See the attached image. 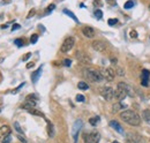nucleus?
Masks as SVG:
<instances>
[{"label": "nucleus", "instance_id": "1", "mask_svg": "<svg viewBox=\"0 0 150 143\" xmlns=\"http://www.w3.org/2000/svg\"><path fill=\"white\" fill-rule=\"evenodd\" d=\"M120 118L128 125L131 126H139L141 124V118L140 115L133 111V110H125L120 113Z\"/></svg>", "mask_w": 150, "mask_h": 143}, {"label": "nucleus", "instance_id": "2", "mask_svg": "<svg viewBox=\"0 0 150 143\" xmlns=\"http://www.w3.org/2000/svg\"><path fill=\"white\" fill-rule=\"evenodd\" d=\"M83 76L90 82H99L103 80L102 73L95 68H86L83 71Z\"/></svg>", "mask_w": 150, "mask_h": 143}, {"label": "nucleus", "instance_id": "3", "mask_svg": "<svg viewBox=\"0 0 150 143\" xmlns=\"http://www.w3.org/2000/svg\"><path fill=\"white\" fill-rule=\"evenodd\" d=\"M74 43H75L74 37H67V38L64 40V43L61 44V49H60L61 52L66 53V52L71 51V50L73 49V46H74Z\"/></svg>", "mask_w": 150, "mask_h": 143}, {"label": "nucleus", "instance_id": "4", "mask_svg": "<svg viewBox=\"0 0 150 143\" xmlns=\"http://www.w3.org/2000/svg\"><path fill=\"white\" fill-rule=\"evenodd\" d=\"M99 92H100L102 97L106 101H112L114 97V91L111 87H102V88H99Z\"/></svg>", "mask_w": 150, "mask_h": 143}, {"label": "nucleus", "instance_id": "5", "mask_svg": "<svg viewBox=\"0 0 150 143\" xmlns=\"http://www.w3.org/2000/svg\"><path fill=\"white\" fill-rule=\"evenodd\" d=\"M99 140H100V135L96 130L84 135V143H98Z\"/></svg>", "mask_w": 150, "mask_h": 143}, {"label": "nucleus", "instance_id": "6", "mask_svg": "<svg viewBox=\"0 0 150 143\" xmlns=\"http://www.w3.org/2000/svg\"><path fill=\"white\" fill-rule=\"evenodd\" d=\"M102 76H103V79H105L106 81H113L114 80V77H115V72L113 71L112 68H103L102 71Z\"/></svg>", "mask_w": 150, "mask_h": 143}, {"label": "nucleus", "instance_id": "7", "mask_svg": "<svg viewBox=\"0 0 150 143\" xmlns=\"http://www.w3.org/2000/svg\"><path fill=\"white\" fill-rule=\"evenodd\" d=\"M126 96H127V92H126L125 88H124L120 83H118L117 90L114 91V97H115L118 101H122V99H125V98H126Z\"/></svg>", "mask_w": 150, "mask_h": 143}, {"label": "nucleus", "instance_id": "8", "mask_svg": "<svg viewBox=\"0 0 150 143\" xmlns=\"http://www.w3.org/2000/svg\"><path fill=\"white\" fill-rule=\"evenodd\" d=\"M37 104V97L34 96V95H29L27 98H25V103L23 104V107L27 108V110H30Z\"/></svg>", "mask_w": 150, "mask_h": 143}, {"label": "nucleus", "instance_id": "9", "mask_svg": "<svg viewBox=\"0 0 150 143\" xmlns=\"http://www.w3.org/2000/svg\"><path fill=\"white\" fill-rule=\"evenodd\" d=\"M82 128V121L81 120H76L73 125V129H72V136H73V140L74 143L77 142V136H79V133H80V129Z\"/></svg>", "mask_w": 150, "mask_h": 143}, {"label": "nucleus", "instance_id": "10", "mask_svg": "<svg viewBox=\"0 0 150 143\" xmlns=\"http://www.w3.org/2000/svg\"><path fill=\"white\" fill-rule=\"evenodd\" d=\"M91 46L94 47V50L98 51V52H104L106 50V44L103 40H94Z\"/></svg>", "mask_w": 150, "mask_h": 143}, {"label": "nucleus", "instance_id": "11", "mask_svg": "<svg viewBox=\"0 0 150 143\" xmlns=\"http://www.w3.org/2000/svg\"><path fill=\"white\" fill-rule=\"evenodd\" d=\"M11 135V128L8 126H2L0 128V141L2 142L7 136Z\"/></svg>", "mask_w": 150, "mask_h": 143}, {"label": "nucleus", "instance_id": "12", "mask_svg": "<svg viewBox=\"0 0 150 143\" xmlns=\"http://www.w3.org/2000/svg\"><path fill=\"white\" fill-rule=\"evenodd\" d=\"M126 143H144V142H143V140H142L141 136H139L136 134H129L127 136Z\"/></svg>", "mask_w": 150, "mask_h": 143}, {"label": "nucleus", "instance_id": "13", "mask_svg": "<svg viewBox=\"0 0 150 143\" xmlns=\"http://www.w3.org/2000/svg\"><path fill=\"white\" fill-rule=\"evenodd\" d=\"M82 33L87 38H94L95 37V30L91 27H84L82 29Z\"/></svg>", "mask_w": 150, "mask_h": 143}, {"label": "nucleus", "instance_id": "14", "mask_svg": "<svg viewBox=\"0 0 150 143\" xmlns=\"http://www.w3.org/2000/svg\"><path fill=\"white\" fill-rule=\"evenodd\" d=\"M149 76H150V72L148 69H144V71L142 72V86H144V87H148V84H149Z\"/></svg>", "mask_w": 150, "mask_h": 143}, {"label": "nucleus", "instance_id": "15", "mask_svg": "<svg viewBox=\"0 0 150 143\" xmlns=\"http://www.w3.org/2000/svg\"><path fill=\"white\" fill-rule=\"evenodd\" d=\"M110 126H111V127H113V128H114V129H115L118 133H120V134H122V133H124L122 127L120 126V124H119V122H117L115 120H112V121L110 122Z\"/></svg>", "mask_w": 150, "mask_h": 143}, {"label": "nucleus", "instance_id": "16", "mask_svg": "<svg viewBox=\"0 0 150 143\" xmlns=\"http://www.w3.org/2000/svg\"><path fill=\"white\" fill-rule=\"evenodd\" d=\"M120 84L125 88V90H126V92H127V95L128 96H134V92H133V88H132L129 84H127V83H125V82H120Z\"/></svg>", "mask_w": 150, "mask_h": 143}, {"label": "nucleus", "instance_id": "17", "mask_svg": "<svg viewBox=\"0 0 150 143\" xmlns=\"http://www.w3.org/2000/svg\"><path fill=\"white\" fill-rule=\"evenodd\" d=\"M42 69H43V68H42V67H39L37 71L31 75V80H33V82H34V83H36V82L38 81V79H39V76H40V74H42Z\"/></svg>", "mask_w": 150, "mask_h": 143}, {"label": "nucleus", "instance_id": "18", "mask_svg": "<svg viewBox=\"0 0 150 143\" xmlns=\"http://www.w3.org/2000/svg\"><path fill=\"white\" fill-rule=\"evenodd\" d=\"M142 117H143V119L150 125V110H144L143 113H142Z\"/></svg>", "mask_w": 150, "mask_h": 143}, {"label": "nucleus", "instance_id": "19", "mask_svg": "<svg viewBox=\"0 0 150 143\" xmlns=\"http://www.w3.org/2000/svg\"><path fill=\"white\" fill-rule=\"evenodd\" d=\"M124 105H122V104H120V103H119V102H118V103H115V104H114V105H113L112 106V112H118V111H120V110H122V108H124Z\"/></svg>", "mask_w": 150, "mask_h": 143}, {"label": "nucleus", "instance_id": "20", "mask_svg": "<svg viewBox=\"0 0 150 143\" xmlns=\"http://www.w3.org/2000/svg\"><path fill=\"white\" fill-rule=\"evenodd\" d=\"M77 88L81 90H87V89H89V86H88V83H86V82H79Z\"/></svg>", "mask_w": 150, "mask_h": 143}, {"label": "nucleus", "instance_id": "21", "mask_svg": "<svg viewBox=\"0 0 150 143\" xmlns=\"http://www.w3.org/2000/svg\"><path fill=\"white\" fill-rule=\"evenodd\" d=\"M64 13H65L66 15H68L69 18H73V20H74L75 22H79V20H77V18L75 16V15H74V14H73V13H72V12H69L68 9H64Z\"/></svg>", "mask_w": 150, "mask_h": 143}, {"label": "nucleus", "instance_id": "22", "mask_svg": "<svg viewBox=\"0 0 150 143\" xmlns=\"http://www.w3.org/2000/svg\"><path fill=\"white\" fill-rule=\"evenodd\" d=\"M134 5H135L134 0H128V1L125 4V9H129L132 7H134Z\"/></svg>", "mask_w": 150, "mask_h": 143}, {"label": "nucleus", "instance_id": "23", "mask_svg": "<svg viewBox=\"0 0 150 143\" xmlns=\"http://www.w3.org/2000/svg\"><path fill=\"white\" fill-rule=\"evenodd\" d=\"M98 121H99V117H94V118L89 119V122H90V125H93V126L97 125V124H98Z\"/></svg>", "mask_w": 150, "mask_h": 143}, {"label": "nucleus", "instance_id": "24", "mask_svg": "<svg viewBox=\"0 0 150 143\" xmlns=\"http://www.w3.org/2000/svg\"><path fill=\"white\" fill-rule=\"evenodd\" d=\"M14 127H15V129H16V132L19 133V134H23V130L21 129V127H20V124L16 121V122H14Z\"/></svg>", "mask_w": 150, "mask_h": 143}, {"label": "nucleus", "instance_id": "25", "mask_svg": "<svg viewBox=\"0 0 150 143\" xmlns=\"http://www.w3.org/2000/svg\"><path fill=\"white\" fill-rule=\"evenodd\" d=\"M95 16H96L97 18H103V13H102V11H100V9H96V11H95Z\"/></svg>", "mask_w": 150, "mask_h": 143}, {"label": "nucleus", "instance_id": "26", "mask_svg": "<svg viewBox=\"0 0 150 143\" xmlns=\"http://www.w3.org/2000/svg\"><path fill=\"white\" fill-rule=\"evenodd\" d=\"M37 39H38V35H33L31 38H30V43H31V44H35V43L37 42Z\"/></svg>", "mask_w": 150, "mask_h": 143}, {"label": "nucleus", "instance_id": "27", "mask_svg": "<svg viewBox=\"0 0 150 143\" xmlns=\"http://www.w3.org/2000/svg\"><path fill=\"white\" fill-rule=\"evenodd\" d=\"M84 99H86V98H84L83 95H77V96H76V101H77V102H84Z\"/></svg>", "mask_w": 150, "mask_h": 143}, {"label": "nucleus", "instance_id": "28", "mask_svg": "<svg viewBox=\"0 0 150 143\" xmlns=\"http://www.w3.org/2000/svg\"><path fill=\"white\" fill-rule=\"evenodd\" d=\"M49 135L53 136V127H52V125L50 122H49Z\"/></svg>", "mask_w": 150, "mask_h": 143}, {"label": "nucleus", "instance_id": "29", "mask_svg": "<svg viewBox=\"0 0 150 143\" xmlns=\"http://www.w3.org/2000/svg\"><path fill=\"white\" fill-rule=\"evenodd\" d=\"M71 64H72V60L71 59H65L64 60V65L65 66H71Z\"/></svg>", "mask_w": 150, "mask_h": 143}, {"label": "nucleus", "instance_id": "30", "mask_svg": "<svg viewBox=\"0 0 150 143\" xmlns=\"http://www.w3.org/2000/svg\"><path fill=\"white\" fill-rule=\"evenodd\" d=\"M18 46H23V40H21V39H15V42H14Z\"/></svg>", "mask_w": 150, "mask_h": 143}, {"label": "nucleus", "instance_id": "31", "mask_svg": "<svg viewBox=\"0 0 150 143\" xmlns=\"http://www.w3.org/2000/svg\"><path fill=\"white\" fill-rule=\"evenodd\" d=\"M54 7H56V6H54L53 4H52V5H50V6L47 7V11H46V12H47V13H50V12H52V11L54 9Z\"/></svg>", "mask_w": 150, "mask_h": 143}, {"label": "nucleus", "instance_id": "32", "mask_svg": "<svg viewBox=\"0 0 150 143\" xmlns=\"http://www.w3.org/2000/svg\"><path fill=\"white\" fill-rule=\"evenodd\" d=\"M118 21H117V18H111V20H109V24L110 25H113V24H115Z\"/></svg>", "mask_w": 150, "mask_h": 143}, {"label": "nucleus", "instance_id": "33", "mask_svg": "<svg viewBox=\"0 0 150 143\" xmlns=\"http://www.w3.org/2000/svg\"><path fill=\"white\" fill-rule=\"evenodd\" d=\"M131 37H132V38H136V37H137V33H136V31H134V30H132V31H131Z\"/></svg>", "mask_w": 150, "mask_h": 143}, {"label": "nucleus", "instance_id": "34", "mask_svg": "<svg viewBox=\"0 0 150 143\" xmlns=\"http://www.w3.org/2000/svg\"><path fill=\"white\" fill-rule=\"evenodd\" d=\"M30 57H31V53H27L24 57H23V61H27V60H28Z\"/></svg>", "mask_w": 150, "mask_h": 143}, {"label": "nucleus", "instance_id": "35", "mask_svg": "<svg viewBox=\"0 0 150 143\" xmlns=\"http://www.w3.org/2000/svg\"><path fill=\"white\" fill-rule=\"evenodd\" d=\"M20 29V24H14L13 27H12V31H14V30H18Z\"/></svg>", "mask_w": 150, "mask_h": 143}, {"label": "nucleus", "instance_id": "36", "mask_svg": "<svg viewBox=\"0 0 150 143\" xmlns=\"http://www.w3.org/2000/svg\"><path fill=\"white\" fill-rule=\"evenodd\" d=\"M9 142H11V135H9V136H7V137L2 141V143H9Z\"/></svg>", "mask_w": 150, "mask_h": 143}, {"label": "nucleus", "instance_id": "37", "mask_svg": "<svg viewBox=\"0 0 150 143\" xmlns=\"http://www.w3.org/2000/svg\"><path fill=\"white\" fill-rule=\"evenodd\" d=\"M19 139H20V141L21 142H23V143H27V140L23 137V136H21V135H19Z\"/></svg>", "mask_w": 150, "mask_h": 143}, {"label": "nucleus", "instance_id": "38", "mask_svg": "<svg viewBox=\"0 0 150 143\" xmlns=\"http://www.w3.org/2000/svg\"><path fill=\"white\" fill-rule=\"evenodd\" d=\"M33 15H35V11H34V9H33V11L29 13V15H28V18H30V16H33Z\"/></svg>", "mask_w": 150, "mask_h": 143}, {"label": "nucleus", "instance_id": "39", "mask_svg": "<svg viewBox=\"0 0 150 143\" xmlns=\"http://www.w3.org/2000/svg\"><path fill=\"white\" fill-rule=\"evenodd\" d=\"M33 66H34V64H33V62H29V64L27 65V68H31Z\"/></svg>", "mask_w": 150, "mask_h": 143}, {"label": "nucleus", "instance_id": "40", "mask_svg": "<svg viewBox=\"0 0 150 143\" xmlns=\"http://www.w3.org/2000/svg\"><path fill=\"white\" fill-rule=\"evenodd\" d=\"M118 72H119V75H120V76H122V75H124V73H122L121 69H118Z\"/></svg>", "mask_w": 150, "mask_h": 143}, {"label": "nucleus", "instance_id": "41", "mask_svg": "<svg viewBox=\"0 0 150 143\" xmlns=\"http://www.w3.org/2000/svg\"><path fill=\"white\" fill-rule=\"evenodd\" d=\"M112 143H119V142H117V141H114V142H112Z\"/></svg>", "mask_w": 150, "mask_h": 143}, {"label": "nucleus", "instance_id": "42", "mask_svg": "<svg viewBox=\"0 0 150 143\" xmlns=\"http://www.w3.org/2000/svg\"><path fill=\"white\" fill-rule=\"evenodd\" d=\"M149 9H150V6H149Z\"/></svg>", "mask_w": 150, "mask_h": 143}]
</instances>
